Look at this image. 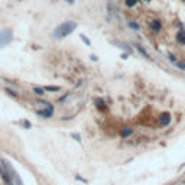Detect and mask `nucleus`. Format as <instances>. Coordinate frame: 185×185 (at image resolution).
<instances>
[{"mask_svg":"<svg viewBox=\"0 0 185 185\" xmlns=\"http://www.w3.org/2000/svg\"><path fill=\"white\" fill-rule=\"evenodd\" d=\"M1 163H3V166L6 168V171H7V174L10 175V178L16 182L17 185H23V181L20 179V177L16 174V171H15V168L10 165V162L9 161H6V159H1Z\"/></svg>","mask_w":185,"mask_h":185,"instance_id":"nucleus-2","label":"nucleus"},{"mask_svg":"<svg viewBox=\"0 0 185 185\" xmlns=\"http://www.w3.org/2000/svg\"><path fill=\"white\" fill-rule=\"evenodd\" d=\"M143 1H152V0H143Z\"/></svg>","mask_w":185,"mask_h":185,"instance_id":"nucleus-20","label":"nucleus"},{"mask_svg":"<svg viewBox=\"0 0 185 185\" xmlns=\"http://www.w3.org/2000/svg\"><path fill=\"white\" fill-rule=\"evenodd\" d=\"M36 114H38V116H42V117H45V119H49V117H51V116L54 114V107H52L51 104H48L45 110H39V111H36Z\"/></svg>","mask_w":185,"mask_h":185,"instance_id":"nucleus-6","label":"nucleus"},{"mask_svg":"<svg viewBox=\"0 0 185 185\" xmlns=\"http://www.w3.org/2000/svg\"><path fill=\"white\" fill-rule=\"evenodd\" d=\"M158 123H159L161 126H168V124L171 123V114H169V113H162V114H159Z\"/></svg>","mask_w":185,"mask_h":185,"instance_id":"nucleus-5","label":"nucleus"},{"mask_svg":"<svg viewBox=\"0 0 185 185\" xmlns=\"http://www.w3.org/2000/svg\"><path fill=\"white\" fill-rule=\"evenodd\" d=\"M120 135H121V138H129V136L133 135V129H132L130 126H124V127H121Z\"/></svg>","mask_w":185,"mask_h":185,"instance_id":"nucleus-7","label":"nucleus"},{"mask_svg":"<svg viewBox=\"0 0 185 185\" xmlns=\"http://www.w3.org/2000/svg\"><path fill=\"white\" fill-rule=\"evenodd\" d=\"M129 28L130 29H135V31H139L140 29V25L138 22H135V20H129Z\"/></svg>","mask_w":185,"mask_h":185,"instance_id":"nucleus-12","label":"nucleus"},{"mask_svg":"<svg viewBox=\"0 0 185 185\" xmlns=\"http://www.w3.org/2000/svg\"><path fill=\"white\" fill-rule=\"evenodd\" d=\"M168 57H169V59L172 61V62H177L178 59H177V57L174 55V54H171V52H168Z\"/></svg>","mask_w":185,"mask_h":185,"instance_id":"nucleus-17","label":"nucleus"},{"mask_svg":"<svg viewBox=\"0 0 185 185\" xmlns=\"http://www.w3.org/2000/svg\"><path fill=\"white\" fill-rule=\"evenodd\" d=\"M96 107L98 109V110H101V111H104L107 107H106V104H104V101L101 100V98H97L96 100Z\"/></svg>","mask_w":185,"mask_h":185,"instance_id":"nucleus-9","label":"nucleus"},{"mask_svg":"<svg viewBox=\"0 0 185 185\" xmlns=\"http://www.w3.org/2000/svg\"><path fill=\"white\" fill-rule=\"evenodd\" d=\"M43 91H45V90H43L42 87H35V88H34V93H35L36 96H43V94H45Z\"/></svg>","mask_w":185,"mask_h":185,"instance_id":"nucleus-14","label":"nucleus"},{"mask_svg":"<svg viewBox=\"0 0 185 185\" xmlns=\"http://www.w3.org/2000/svg\"><path fill=\"white\" fill-rule=\"evenodd\" d=\"M52 1H57V0H52Z\"/></svg>","mask_w":185,"mask_h":185,"instance_id":"nucleus-21","label":"nucleus"},{"mask_svg":"<svg viewBox=\"0 0 185 185\" xmlns=\"http://www.w3.org/2000/svg\"><path fill=\"white\" fill-rule=\"evenodd\" d=\"M135 46H136V49H138V51L140 52V55H142V57H145L146 59H150V55H149L148 52H146V49H143V48H142V46H140L139 43H136Z\"/></svg>","mask_w":185,"mask_h":185,"instance_id":"nucleus-8","label":"nucleus"},{"mask_svg":"<svg viewBox=\"0 0 185 185\" xmlns=\"http://www.w3.org/2000/svg\"><path fill=\"white\" fill-rule=\"evenodd\" d=\"M65 1H67L68 4H74V3H75V0H65Z\"/></svg>","mask_w":185,"mask_h":185,"instance_id":"nucleus-19","label":"nucleus"},{"mask_svg":"<svg viewBox=\"0 0 185 185\" xmlns=\"http://www.w3.org/2000/svg\"><path fill=\"white\" fill-rule=\"evenodd\" d=\"M177 40L181 43V45H185V32L184 31H179L177 34Z\"/></svg>","mask_w":185,"mask_h":185,"instance_id":"nucleus-10","label":"nucleus"},{"mask_svg":"<svg viewBox=\"0 0 185 185\" xmlns=\"http://www.w3.org/2000/svg\"><path fill=\"white\" fill-rule=\"evenodd\" d=\"M6 93H7V94H10L12 97H17V94H16L15 91H12V90H9V88H6Z\"/></svg>","mask_w":185,"mask_h":185,"instance_id":"nucleus-18","label":"nucleus"},{"mask_svg":"<svg viewBox=\"0 0 185 185\" xmlns=\"http://www.w3.org/2000/svg\"><path fill=\"white\" fill-rule=\"evenodd\" d=\"M149 28H150V31H152L153 34H159V32L162 31V22H161L159 19H152V20L149 22Z\"/></svg>","mask_w":185,"mask_h":185,"instance_id":"nucleus-4","label":"nucleus"},{"mask_svg":"<svg viewBox=\"0 0 185 185\" xmlns=\"http://www.w3.org/2000/svg\"><path fill=\"white\" fill-rule=\"evenodd\" d=\"M80 38H81V40H82L87 46H91V42H90V39H88V38H85L84 35H80Z\"/></svg>","mask_w":185,"mask_h":185,"instance_id":"nucleus-16","label":"nucleus"},{"mask_svg":"<svg viewBox=\"0 0 185 185\" xmlns=\"http://www.w3.org/2000/svg\"><path fill=\"white\" fill-rule=\"evenodd\" d=\"M75 28H77V22L75 20H67V22H64V23H61V25H58L55 28V31L52 32V36L55 39H62V38L71 35L75 31Z\"/></svg>","mask_w":185,"mask_h":185,"instance_id":"nucleus-1","label":"nucleus"},{"mask_svg":"<svg viewBox=\"0 0 185 185\" xmlns=\"http://www.w3.org/2000/svg\"><path fill=\"white\" fill-rule=\"evenodd\" d=\"M12 39H13V32H12L10 29H3V31H0V48L9 45V43L12 42Z\"/></svg>","mask_w":185,"mask_h":185,"instance_id":"nucleus-3","label":"nucleus"},{"mask_svg":"<svg viewBox=\"0 0 185 185\" xmlns=\"http://www.w3.org/2000/svg\"><path fill=\"white\" fill-rule=\"evenodd\" d=\"M43 90H45V91H59L61 87H57V85H46V87H43Z\"/></svg>","mask_w":185,"mask_h":185,"instance_id":"nucleus-13","label":"nucleus"},{"mask_svg":"<svg viewBox=\"0 0 185 185\" xmlns=\"http://www.w3.org/2000/svg\"><path fill=\"white\" fill-rule=\"evenodd\" d=\"M175 65H177L179 70L185 71V62H184V61H177V62H175Z\"/></svg>","mask_w":185,"mask_h":185,"instance_id":"nucleus-15","label":"nucleus"},{"mask_svg":"<svg viewBox=\"0 0 185 185\" xmlns=\"http://www.w3.org/2000/svg\"><path fill=\"white\" fill-rule=\"evenodd\" d=\"M138 1H139V0H124V4H126V7L133 9V7L138 4Z\"/></svg>","mask_w":185,"mask_h":185,"instance_id":"nucleus-11","label":"nucleus"}]
</instances>
